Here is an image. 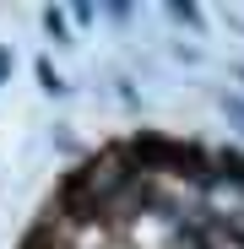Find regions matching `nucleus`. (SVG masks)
<instances>
[{"instance_id": "2", "label": "nucleus", "mask_w": 244, "mask_h": 249, "mask_svg": "<svg viewBox=\"0 0 244 249\" xmlns=\"http://www.w3.org/2000/svg\"><path fill=\"white\" fill-rule=\"evenodd\" d=\"M223 108H228V114H233V119L244 124V103H233V98H223Z\"/></svg>"}, {"instance_id": "3", "label": "nucleus", "mask_w": 244, "mask_h": 249, "mask_svg": "<svg viewBox=\"0 0 244 249\" xmlns=\"http://www.w3.org/2000/svg\"><path fill=\"white\" fill-rule=\"evenodd\" d=\"M239 81H244V71H239Z\"/></svg>"}, {"instance_id": "1", "label": "nucleus", "mask_w": 244, "mask_h": 249, "mask_svg": "<svg viewBox=\"0 0 244 249\" xmlns=\"http://www.w3.org/2000/svg\"><path fill=\"white\" fill-rule=\"evenodd\" d=\"M190 233H195V249H244V228H233L223 217H206V212L190 222Z\"/></svg>"}]
</instances>
